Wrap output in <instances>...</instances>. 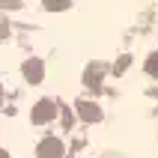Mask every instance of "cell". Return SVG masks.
I'll return each mask as SVG.
<instances>
[{
	"label": "cell",
	"instance_id": "6da1fadb",
	"mask_svg": "<svg viewBox=\"0 0 158 158\" xmlns=\"http://www.w3.org/2000/svg\"><path fill=\"white\" fill-rule=\"evenodd\" d=\"M105 72H107V66H105V63H89V66H87V72H84V84L96 89L98 84H102V78H105Z\"/></svg>",
	"mask_w": 158,
	"mask_h": 158
},
{
	"label": "cell",
	"instance_id": "7a4b0ae2",
	"mask_svg": "<svg viewBox=\"0 0 158 158\" xmlns=\"http://www.w3.org/2000/svg\"><path fill=\"white\" fill-rule=\"evenodd\" d=\"M54 114H57V105L54 102H39L33 107V123H51Z\"/></svg>",
	"mask_w": 158,
	"mask_h": 158
},
{
	"label": "cell",
	"instance_id": "3957f363",
	"mask_svg": "<svg viewBox=\"0 0 158 158\" xmlns=\"http://www.w3.org/2000/svg\"><path fill=\"white\" fill-rule=\"evenodd\" d=\"M75 110H78L81 119H87V123H98V119H102V107L93 105V102H78Z\"/></svg>",
	"mask_w": 158,
	"mask_h": 158
},
{
	"label": "cell",
	"instance_id": "277c9868",
	"mask_svg": "<svg viewBox=\"0 0 158 158\" xmlns=\"http://www.w3.org/2000/svg\"><path fill=\"white\" fill-rule=\"evenodd\" d=\"M63 155V143L54 140V137H48V140L39 146V158H60Z\"/></svg>",
	"mask_w": 158,
	"mask_h": 158
},
{
	"label": "cell",
	"instance_id": "5b68a950",
	"mask_svg": "<svg viewBox=\"0 0 158 158\" xmlns=\"http://www.w3.org/2000/svg\"><path fill=\"white\" fill-rule=\"evenodd\" d=\"M24 75H27V81H30V84H39V81H42V75H45V66L39 60H30L24 66Z\"/></svg>",
	"mask_w": 158,
	"mask_h": 158
},
{
	"label": "cell",
	"instance_id": "8992f818",
	"mask_svg": "<svg viewBox=\"0 0 158 158\" xmlns=\"http://www.w3.org/2000/svg\"><path fill=\"white\" fill-rule=\"evenodd\" d=\"M146 75H152V78H158V51H152L149 57H146Z\"/></svg>",
	"mask_w": 158,
	"mask_h": 158
},
{
	"label": "cell",
	"instance_id": "52a82bcc",
	"mask_svg": "<svg viewBox=\"0 0 158 158\" xmlns=\"http://www.w3.org/2000/svg\"><path fill=\"white\" fill-rule=\"evenodd\" d=\"M42 3H45V9H51V12H60V9L72 6V0H42Z\"/></svg>",
	"mask_w": 158,
	"mask_h": 158
},
{
	"label": "cell",
	"instance_id": "ba28073f",
	"mask_svg": "<svg viewBox=\"0 0 158 158\" xmlns=\"http://www.w3.org/2000/svg\"><path fill=\"white\" fill-rule=\"evenodd\" d=\"M128 63H131V57H128V54H125V57H119V63L114 66V72H116V75H123V72L128 69Z\"/></svg>",
	"mask_w": 158,
	"mask_h": 158
},
{
	"label": "cell",
	"instance_id": "9c48e42d",
	"mask_svg": "<svg viewBox=\"0 0 158 158\" xmlns=\"http://www.w3.org/2000/svg\"><path fill=\"white\" fill-rule=\"evenodd\" d=\"M0 158H6V155H3V152H0Z\"/></svg>",
	"mask_w": 158,
	"mask_h": 158
}]
</instances>
